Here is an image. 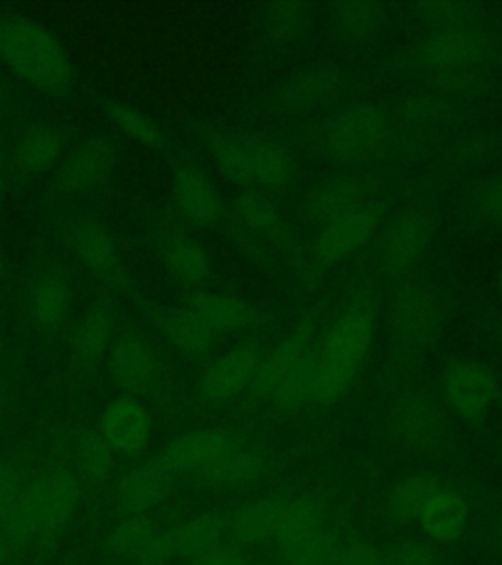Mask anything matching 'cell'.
<instances>
[{
  "label": "cell",
  "mask_w": 502,
  "mask_h": 565,
  "mask_svg": "<svg viewBox=\"0 0 502 565\" xmlns=\"http://www.w3.org/2000/svg\"><path fill=\"white\" fill-rule=\"evenodd\" d=\"M446 318V299L432 282H403L388 305L391 338L413 355L428 352L438 342Z\"/></svg>",
  "instance_id": "5b68a950"
},
{
  "label": "cell",
  "mask_w": 502,
  "mask_h": 565,
  "mask_svg": "<svg viewBox=\"0 0 502 565\" xmlns=\"http://www.w3.org/2000/svg\"><path fill=\"white\" fill-rule=\"evenodd\" d=\"M420 526L436 542H456L466 534L469 524V504L461 494L440 489L420 514Z\"/></svg>",
  "instance_id": "4316f807"
},
{
  "label": "cell",
  "mask_w": 502,
  "mask_h": 565,
  "mask_svg": "<svg viewBox=\"0 0 502 565\" xmlns=\"http://www.w3.org/2000/svg\"><path fill=\"white\" fill-rule=\"evenodd\" d=\"M408 70L430 88L459 93L502 71V34L491 20L426 28L408 50Z\"/></svg>",
  "instance_id": "6da1fadb"
},
{
  "label": "cell",
  "mask_w": 502,
  "mask_h": 565,
  "mask_svg": "<svg viewBox=\"0 0 502 565\" xmlns=\"http://www.w3.org/2000/svg\"><path fill=\"white\" fill-rule=\"evenodd\" d=\"M62 151V138L53 128H38L28 134L17 151L18 166L28 173L50 168Z\"/></svg>",
  "instance_id": "74e56055"
},
{
  "label": "cell",
  "mask_w": 502,
  "mask_h": 565,
  "mask_svg": "<svg viewBox=\"0 0 502 565\" xmlns=\"http://www.w3.org/2000/svg\"><path fill=\"white\" fill-rule=\"evenodd\" d=\"M100 434L115 450L140 454L150 440V416L132 398H118L106 408L100 420Z\"/></svg>",
  "instance_id": "ac0fdd59"
},
{
  "label": "cell",
  "mask_w": 502,
  "mask_h": 565,
  "mask_svg": "<svg viewBox=\"0 0 502 565\" xmlns=\"http://www.w3.org/2000/svg\"><path fill=\"white\" fill-rule=\"evenodd\" d=\"M388 565H440V557L432 546L424 542H405L387 556Z\"/></svg>",
  "instance_id": "ee69618b"
},
{
  "label": "cell",
  "mask_w": 502,
  "mask_h": 565,
  "mask_svg": "<svg viewBox=\"0 0 502 565\" xmlns=\"http://www.w3.org/2000/svg\"><path fill=\"white\" fill-rule=\"evenodd\" d=\"M499 401H501V408H502V395H501V397H499Z\"/></svg>",
  "instance_id": "db71d44e"
},
{
  "label": "cell",
  "mask_w": 502,
  "mask_h": 565,
  "mask_svg": "<svg viewBox=\"0 0 502 565\" xmlns=\"http://www.w3.org/2000/svg\"><path fill=\"white\" fill-rule=\"evenodd\" d=\"M299 565H342V546L334 544V546L324 550L322 554L310 557V559Z\"/></svg>",
  "instance_id": "c3c4849f"
},
{
  "label": "cell",
  "mask_w": 502,
  "mask_h": 565,
  "mask_svg": "<svg viewBox=\"0 0 502 565\" xmlns=\"http://www.w3.org/2000/svg\"><path fill=\"white\" fill-rule=\"evenodd\" d=\"M171 477L173 473H169L159 461L133 469L118 481L116 503L124 512L140 516L156 509L168 497Z\"/></svg>",
  "instance_id": "ffe728a7"
},
{
  "label": "cell",
  "mask_w": 502,
  "mask_h": 565,
  "mask_svg": "<svg viewBox=\"0 0 502 565\" xmlns=\"http://www.w3.org/2000/svg\"><path fill=\"white\" fill-rule=\"evenodd\" d=\"M0 189H2V185H0Z\"/></svg>",
  "instance_id": "11a10c76"
},
{
  "label": "cell",
  "mask_w": 502,
  "mask_h": 565,
  "mask_svg": "<svg viewBox=\"0 0 502 565\" xmlns=\"http://www.w3.org/2000/svg\"><path fill=\"white\" fill-rule=\"evenodd\" d=\"M186 309L193 310L212 332H236L249 327L257 317V310L247 300L226 292H194L186 300Z\"/></svg>",
  "instance_id": "cb8c5ba5"
},
{
  "label": "cell",
  "mask_w": 502,
  "mask_h": 565,
  "mask_svg": "<svg viewBox=\"0 0 502 565\" xmlns=\"http://www.w3.org/2000/svg\"><path fill=\"white\" fill-rule=\"evenodd\" d=\"M264 352L256 344H239L224 353L206 370L199 383V395L212 405L228 403L249 391Z\"/></svg>",
  "instance_id": "4fadbf2b"
},
{
  "label": "cell",
  "mask_w": 502,
  "mask_h": 565,
  "mask_svg": "<svg viewBox=\"0 0 502 565\" xmlns=\"http://www.w3.org/2000/svg\"><path fill=\"white\" fill-rule=\"evenodd\" d=\"M436 218L426 206H408L383 222L377 232L375 259L388 277H405L432 247Z\"/></svg>",
  "instance_id": "8992f818"
},
{
  "label": "cell",
  "mask_w": 502,
  "mask_h": 565,
  "mask_svg": "<svg viewBox=\"0 0 502 565\" xmlns=\"http://www.w3.org/2000/svg\"><path fill=\"white\" fill-rule=\"evenodd\" d=\"M310 348V327H302L281 340L271 352L264 353L256 377L249 385L252 398L269 403L277 387L287 380V375L297 367Z\"/></svg>",
  "instance_id": "2e32d148"
},
{
  "label": "cell",
  "mask_w": 502,
  "mask_h": 565,
  "mask_svg": "<svg viewBox=\"0 0 502 565\" xmlns=\"http://www.w3.org/2000/svg\"><path fill=\"white\" fill-rule=\"evenodd\" d=\"M163 332L177 350H181L191 358H203L211 352L212 342H214V332L211 328L206 327L203 320L186 307L171 310L169 315H165Z\"/></svg>",
  "instance_id": "e575fe53"
},
{
  "label": "cell",
  "mask_w": 502,
  "mask_h": 565,
  "mask_svg": "<svg viewBox=\"0 0 502 565\" xmlns=\"http://www.w3.org/2000/svg\"><path fill=\"white\" fill-rule=\"evenodd\" d=\"M193 565H249L238 547L218 546L203 556L194 557Z\"/></svg>",
  "instance_id": "7dc6e473"
},
{
  "label": "cell",
  "mask_w": 502,
  "mask_h": 565,
  "mask_svg": "<svg viewBox=\"0 0 502 565\" xmlns=\"http://www.w3.org/2000/svg\"><path fill=\"white\" fill-rule=\"evenodd\" d=\"M234 209L238 212L239 218L246 222V226H249L259 236L277 239V242L287 238V224L282 221L279 211L265 199L264 194L246 191L236 199Z\"/></svg>",
  "instance_id": "8d00e7d4"
},
{
  "label": "cell",
  "mask_w": 502,
  "mask_h": 565,
  "mask_svg": "<svg viewBox=\"0 0 502 565\" xmlns=\"http://www.w3.org/2000/svg\"><path fill=\"white\" fill-rule=\"evenodd\" d=\"M461 218L477 232L502 234V169L483 173L459 201Z\"/></svg>",
  "instance_id": "d6986e66"
},
{
  "label": "cell",
  "mask_w": 502,
  "mask_h": 565,
  "mask_svg": "<svg viewBox=\"0 0 502 565\" xmlns=\"http://www.w3.org/2000/svg\"><path fill=\"white\" fill-rule=\"evenodd\" d=\"M388 7L380 2H340L330 9V30L340 44H370L387 28Z\"/></svg>",
  "instance_id": "e0dca14e"
},
{
  "label": "cell",
  "mask_w": 502,
  "mask_h": 565,
  "mask_svg": "<svg viewBox=\"0 0 502 565\" xmlns=\"http://www.w3.org/2000/svg\"><path fill=\"white\" fill-rule=\"evenodd\" d=\"M110 115L124 132L132 136L133 140L140 141L148 148H163L165 146V136L161 132L158 124L151 120L150 116L141 115L130 106L124 105L110 106Z\"/></svg>",
  "instance_id": "7bdbcfd3"
},
{
  "label": "cell",
  "mask_w": 502,
  "mask_h": 565,
  "mask_svg": "<svg viewBox=\"0 0 502 565\" xmlns=\"http://www.w3.org/2000/svg\"><path fill=\"white\" fill-rule=\"evenodd\" d=\"M79 468L88 479L98 481L105 479L115 466V448L105 440V436L98 433H88L83 436L77 448Z\"/></svg>",
  "instance_id": "b9f144b4"
},
{
  "label": "cell",
  "mask_w": 502,
  "mask_h": 565,
  "mask_svg": "<svg viewBox=\"0 0 502 565\" xmlns=\"http://www.w3.org/2000/svg\"><path fill=\"white\" fill-rule=\"evenodd\" d=\"M70 309V291L65 282L47 277L35 285L32 295V310L40 324L57 327Z\"/></svg>",
  "instance_id": "60d3db41"
},
{
  "label": "cell",
  "mask_w": 502,
  "mask_h": 565,
  "mask_svg": "<svg viewBox=\"0 0 502 565\" xmlns=\"http://www.w3.org/2000/svg\"><path fill=\"white\" fill-rule=\"evenodd\" d=\"M385 222L383 204L377 201L363 204L362 209L345 214L320 228L312 244V257L320 265L342 264L377 236Z\"/></svg>",
  "instance_id": "30bf717a"
},
{
  "label": "cell",
  "mask_w": 502,
  "mask_h": 565,
  "mask_svg": "<svg viewBox=\"0 0 502 565\" xmlns=\"http://www.w3.org/2000/svg\"><path fill=\"white\" fill-rule=\"evenodd\" d=\"M377 312L367 300L348 305L317 345L314 397L317 405H334L350 391L370 353Z\"/></svg>",
  "instance_id": "7a4b0ae2"
},
{
  "label": "cell",
  "mask_w": 502,
  "mask_h": 565,
  "mask_svg": "<svg viewBox=\"0 0 502 565\" xmlns=\"http://www.w3.org/2000/svg\"><path fill=\"white\" fill-rule=\"evenodd\" d=\"M499 287H501V292H502V265H501V269H499Z\"/></svg>",
  "instance_id": "f907efd6"
},
{
  "label": "cell",
  "mask_w": 502,
  "mask_h": 565,
  "mask_svg": "<svg viewBox=\"0 0 502 565\" xmlns=\"http://www.w3.org/2000/svg\"><path fill=\"white\" fill-rule=\"evenodd\" d=\"M110 547L120 556L141 559L148 565L163 564L171 557L168 534H159L140 516H133L113 530Z\"/></svg>",
  "instance_id": "d4e9b609"
},
{
  "label": "cell",
  "mask_w": 502,
  "mask_h": 565,
  "mask_svg": "<svg viewBox=\"0 0 502 565\" xmlns=\"http://www.w3.org/2000/svg\"><path fill=\"white\" fill-rule=\"evenodd\" d=\"M110 332H113V315L103 307L90 310L73 334L71 345H73L75 358L83 363H97L108 350Z\"/></svg>",
  "instance_id": "d590c367"
},
{
  "label": "cell",
  "mask_w": 502,
  "mask_h": 565,
  "mask_svg": "<svg viewBox=\"0 0 502 565\" xmlns=\"http://www.w3.org/2000/svg\"><path fill=\"white\" fill-rule=\"evenodd\" d=\"M344 73L330 65H310L295 71L271 95L277 115L305 116L324 110L344 93Z\"/></svg>",
  "instance_id": "ba28073f"
},
{
  "label": "cell",
  "mask_w": 502,
  "mask_h": 565,
  "mask_svg": "<svg viewBox=\"0 0 502 565\" xmlns=\"http://www.w3.org/2000/svg\"><path fill=\"white\" fill-rule=\"evenodd\" d=\"M0 60L35 87L63 93L71 65L60 40L28 20H0Z\"/></svg>",
  "instance_id": "277c9868"
},
{
  "label": "cell",
  "mask_w": 502,
  "mask_h": 565,
  "mask_svg": "<svg viewBox=\"0 0 502 565\" xmlns=\"http://www.w3.org/2000/svg\"><path fill=\"white\" fill-rule=\"evenodd\" d=\"M267 471V463L261 454L247 450L242 446H234L222 458L216 459L212 466L203 469L199 476L212 487H226V489H244L261 481Z\"/></svg>",
  "instance_id": "83f0119b"
},
{
  "label": "cell",
  "mask_w": 502,
  "mask_h": 565,
  "mask_svg": "<svg viewBox=\"0 0 502 565\" xmlns=\"http://www.w3.org/2000/svg\"><path fill=\"white\" fill-rule=\"evenodd\" d=\"M289 497H265L257 501L242 504L236 511L226 514V539L236 546L257 544L265 540L275 539L282 511Z\"/></svg>",
  "instance_id": "9a60e30c"
},
{
  "label": "cell",
  "mask_w": 502,
  "mask_h": 565,
  "mask_svg": "<svg viewBox=\"0 0 502 565\" xmlns=\"http://www.w3.org/2000/svg\"><path fill=\"white\" fill-rule=\"evenodd\" d=\"M165 264L179 279L186 282L203 281L211 269L203 247L183 238L171 239L165 246Z\"/></svg>",
  "instance_id": "f35d334b"
},
{
  "label": "cell",
  "mask_w": 502,
  "mask_h": 565,
  "mask_svg": "<svg viewBox=\"0 0 502 565\" xmlns=\"http://www.w3.org/2000/svg\"><path fill=\"white\" fill-rule=\"evenodd\" d=\"M249 565H269V564H264V562H259V564H249Z\"/></svg>",
  "instance_id": "f5cc1de1"
},
{
  "label": "cell",
  "mask_w": 502,
  "mask_h": 565,
  "mask_svg": "<svg viewBox=\"0 0 502 565\" xmlns=\"http://www.w3.org/2000/svg\"><path fill=\"white\" fill-rule=\"evenodd\" d=\"M75 247L81 259L98 274L110 271L116 265V246L105 230L85 224L75 232Z\"/></svg>",
  "instance_id": "ab89813d"
},
{
  "label": "cell",
  "mask_w": 502,
  "mask_h": 565,
  "mask_svg": "<svg viewBox=\"0 0 502 565\" xmlns=\"http://www.w3.org/2000/svg\"><path fill=\"white\" fill-rule=\"evenodd\" d=\"M44 481V522L40 532V544L52 546L62 536L63 530L70 522L71 514L77 507L79 487L75 477L67 469H55L42 477Z\"/></svg>",
  "instance_id": "603a6c76"
},
{
  "label": "cell",
  "mask_w": 502,
  "mask_h": 565,
  "mask_svg": "<svg viewBox=\"0 0 502 565\" xmlns=\"http://www.w3.org/2000/svg\"><path fill=\"white\" fill-rule=\"evenodd\" d=\"M307 4H274L265 7L259 18V34L269 50H287L299 44L309 32L312 14Z\"/></svg>",
  "instance_id": "f1b7e54d"
},
{
  "label": "cell",
  "mask_w": 502,
  "mask_h": 565,
  "mask_svg": "<svg viewBox=\"0 0 502 565\" xmlns=\"http://www.w3.org/2000/svg\"><path fill=\"white\" fill-rule=\"evenodd\" d=\"M438 479L426 473L400 479L388 493L387 509L391 519L400 524H408L420 519L424 507L440 491Z\"/></svg>",
  "instance_id": "d6a6232c"
},
{
  "label": "cell",
  "mask_w": 502,
  "mask_h": 565,
  "mask_svg": "<svg viewBox=\"0 0 502 565\" xmlns=\"http://www.w3.org/2000/svg\"><path fill=\"white\" fill-rule=\"evenodd\" d=\"M10 556H12V547L9 546V542L4 540V536L0 534V565H9Z\"/></svg>",
  "instance_id": "681fc988"
},
{
  "label": "cell",
  "mask_w": 502,
  "mask_h": 565,
  "mask_svg": "<svg viewBox=\"0 0 502 565\" xmlns=\"http://www.w3.org/2000/svg\"><path fill=\"white\" fill-rule=\"evenodd\" d=\"M314 370H317V345H312L309 352L302 355V360L287 375V380L277 387L269 403L282 415H292L310 405L314 397Z\"/></svg>",
  "instance_id": "836d02e7"
},
{
  "label": "cell",
  "mask_w": 502,
  "mask_h": 565,
  "mask_svg": "<svg viewBox=\"0 0 502 565\" xmlns=\"http://www.w3.org/2000/svg\"><path fill=\"white\" fill-rule=\"evenodd\" d=\"M44 522V481L38 479L24 486L9 516L0 524V534L12 550L28 546L40 540Z\"/></svg>",
  "instance_id": "484cf974"
},
{
  "label": "cell",
  "mask_w": 502,
  "mask_h": 565,
  "mask_svg": "<svg viewBox=\"0 0 502 565\" xmlns=\"http://www.w3.org/2000/svg\"><path fill=\"white\" fill-rule=\"evenodd\" d=\"M275 542L287 565L302 564L335 544L332 532L324 526V509L312 497L287 499Z\"/></svg>",
  "instance_id": "52a82bcc"
},
{
  "label": "cell",
  "mask_w": 502,
  "mask_h": 565,
  "mask_svg": "<svg viewBox=\"0 0 502 565\" xmlns=\"http://www.w3.org/2000/svg\"><path fill=\"white\" fill-rule=\"evenodd\" d=\"M397 132V120L387 108L373 103L340 106L318 128L317 148L342 168L365 166L385 153Z\"/></svg>",
  "instance_id": "3957f363"
},
{
  "label": "cell",
  "mask_w": 502,
  "mask_h": 565,
  "mask_svg": "<svg viewBox=\"0 0 502 565\" xmlns=\"http://www.w3.org/2000/svg\"><path fill=\"white\" fill-rule=\"evenodd\" d=\"M371 181L365 177L357 173L332 177L312 186L309 193L305 194L300 212L310 224L324 228L330 222L338 221L345 214L362 209L363 204L371 203Z\"/></svg>",
  "instance_id": "7c38bea8"
},
{
  "label": "cell",
  "mask_w": 502,
  "mask_h": 565,
  "mask_svg": "<svg viewBox=\"0 0 502 565\" xmlns=\"http://www.w3.org/2000/svg\"><path fill=\"white\" fill-rule=\"evenodd\" d=\"M115 148L105 140H90L73 153L67 168L63 171V183L85 191L97 186L115 166Z\"/></svg>",
  "instance_id": "1f68e13d"
},
{
  "label": "cell",
  "mask_w": 502,
  "mask_h": 565,
  "mask_svg": "<svg viewBox=\"0 0 502 565\" xmlns=\"http://www.w3.org/2000/svg\"><path fill=\"white\" fill-rule=\"evenodd\" d=\"M234 446L222 430H194L171 441L158 461L169 473H201Z\"/></svg>",
  "instance_id": "5bb4252c"
},
{
  "label": "cell",
  "mask_w": 502,
  "mask_h": 565,
  "mask_svg": "<svg viewBox=\"0 0 502 565\" xmlns=\"http://www.w3.org/2000/svg\"><path fill=\"white\" fill-rule=\"evenodd\" d=\"M441 388L451 411L466 420L485 418L501 397L493 371L466 358L446 365L441 373Z\"/></svg>",
  "instance_id": "9c48e42d"
},
{
  "label": "cell",
  "mask_w": 502,
  "mask_h": 565,
  "mask_svg": "<svg viewBox=\"0 0 502 565\" xmlns=\"http://www.w3.org/2000/svg\"><path fill=\"white\" fill-rule=\"evenodd\" d=\"M252 186H285L295 175V158L279 141L256 134H242Z\"/></svg>",
  "instance_id": "44dd1931"
},
{
  "label": "cell",
  "mask_w": 502,
  "mask_h": 565,
  "mask_svg": "<svg viewBox=\"0 0 502 565\" xmlns=\"http://www.w3.org/2000/svg\"><path fill=\"white\" fill-rule=\"evenodd\" d=\"M391 426L397 440L415 451L436 450L448 433L440 406L423 391H408L395 401Z\"/></svg>",
  "instance_id": "8fae6325"
},
{
  "label": "cell",
  "mask_w": 502,
  "mask_h": 565,
  "mask_svg": "<svg viewBox=\"0 0 502 565\" xmlns=\"http://www.w3.org/2000/svg\"><path fill=\"white\" fill-rule=\"evenodd\" d=\"M171 556L194 557L203 556L214 547L222 546L226 539V516L218 512H206L193 521L168 534Z\"/></svg>",
  "instance_id": "f546056e"
},
{
  "label": "cell",
  "mask_w": 502,
  "mask_h": 565,
  "mask_svg": "<svg viewBox=\"0 0 502 565\" xmlns=\"http://www.w3.org/2000/svg\"><path fill=\"white\" fill-rule=\"evenodd\" d=\"M342 565H388V559L367 542H350L342 546Z\"/></svg>",
  "instance_id": "bcb514c9"
},
{
  "label": "cell",
  "mask_w": 502,
  "mask_h": 565,
  "mask_svg": "<svg viewBox=\"0 0 502 565\" xmlns=\"http://www.w3.org/2000/svg\"><path fill=\"white\" fill-rule=\"evenodd\" d=\"M499 532H501V539H502V519H501V524H499Z\"/></svg>",
  "instance_id": "816d5d0a"
},
{
  "label": "cell",
  "mask_w": 502,
  "mask_h": 565,
  "mask_svg": "<svg viewBox=\"0 0 502 565\" xmlns=\"http://www.w3.org/2000/svg\"><path fill=\"white\" fill-rule=\"evenodd\" d=\"M22 489H24V483H22L20 471L10 463H2L0 466V524L9 516L12 507L17 504Z\"/></svg>",
  "instance_id": "f6af8a7d"
},
{
  "label": "cell",
  "mask_w": 502,
  "mask_h": 565,
  "mask_svg": "<svg viewBox=\"0 0 502 565\" xmlns=\"http://www.w3.org/2000/svg\"><path fill=\"white\" fill-rule=\"evenodd\" d=\"M110 371L116 383L128 391H140L156 380L158 360L141 340H124L110 355Z\"/></svg>",
  "instance_id": "4dcf8cb0"
},
{
  "label": "cell",
  "mask_w": 502,
  "mask_h": 565,
  "mask_svg": "<svg viewBox=\"0 0 502 565\" xmlns=\"http://www.w3.org/2000/svg\"><path fill=\"white\" fill-rule=\"evenodd\" d=\"M177 204L196 224H216L224 214L221 194L203 171L185 166L177 169L173 181Z\"/></svg>",
  "instance_id": "7402d4cb"
}]
</instances>
